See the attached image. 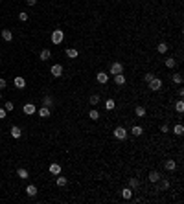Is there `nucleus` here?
<instances>
[{
	"instance_id": "cd10ccee",
	"label": "nucleus",
	"mask_w": 184,
	"mask_h": 204,
	"mask_svg": "<svg viewBox=\"0 0 184 204\" xmlns=\"http://www.w3.org/2000/svg\"><path fill=\"white\" fill-rule=\"evenodd\" d=\"M173 132H175L177 136H181L182 132H184V127H182V123H177V125L173 127Z\"/></svg>"
},
{
	"instance_id": "79ce46f5",
	"label": "nucleus",
	"mask_w": 184,
	"mask_h": 204,
	"mask_svg": "<svg viewBox=\"0 0 184 204\" xmlns=\"http://www.w3.org/2000/svg\"><path fill=\"white\" fill-rule=\"evenodd\" d=\"M0 100H2V94H0Z\"/></svg>"
},
{
	"instance_id": "0eeeda50",
	"label": "nucleus",
	"mask_w": 184,
	"mask_h": 204,
	"mask_svg": "<svg viewBox=\"0 0 184 204\" xmlns=\"http://www.w3.org/2000/svg\"><path fill=\"white\" fill-rule=\"evenodd\" d=\"M50 72H52L54 77H61V75H63V66L61 65H54V66L50 68Z\"/></svg>"
},
{
	"instance_id": "dca6fc26",
	"label": "nucleus",
	"mask_w": 184,
	"mask_h": 204,
	"mask_svg": "<svg viewBox=\"0 0 184 204\" xmlns=\"http://www.w3.org/2000/svg\"><path fill=\"white\" fill-rule=\"evenodd\" d=\"M164 167H166L168 171H175V169H177V162H173V160H166Z\"/></svg>"
},
{
	"instance_id": "58836bf2",
	"label": "nucleus",
	"mask_w": 184,
	"mask_h": 204,
	"mask_svg": "<svg viewBox=\"0 0 184 204\" xmlns=\"http://www.w3.org/2000/svg\"><path fill=\"white\" fill-rule=\"evenodd\" d=\"M6 85H8V83H6V79L0 77V88H6Z\"/></svg>"
},
{
	"instance_id": "f257e3e1",
	"label": "nucleus",
	"mask_w": 184,
	"mask_h": 204,
	"mask_svg": "<svg viewBox=\"0 0 184 204\" xmlns=\"http://www.w3.org/2000/svg\"><path fill=\"white\" fill-rule=\"evenodd\" d=\"M149 90H153V92H157V90H160L162 88V79L160 77H153L151 81H149Z\"/></svg>"
},
{
	"instance_id": "6e6552de",
	"label": "nucleus",
	"mask_w": 184,
	"mask_h": 204,
	"mask_svg": "<svg viewBox=\"0 0 184 204\" xmlns=\"http://www.w3.org/2000/svg\"><path fill=\"white\" fill-rule=\"evenodd\" d=\"M96 81L100 85H105L107 81H109V74H105V72H100V74H96Z\"/></svg>"
},
{
	"instance_id": "39448f33",
	"label": "nucleus",
	"mask_w": 184,
	"mask_h": 204,
	"mask_svg": "<svg viewBox=\"0 0 184 204\" xmlns=\"http://www.w3.org/2000/svg\"><path fill=\"white\" fill-rule=\"evenodd\" d=\"M122 72H123V65H122V63H112V65H111V70H109V74H112V75L122 74Z\"/></svg>"
},
{
	"instance_id": "1a4fd4ad",
	"label": "nucleus",
	"mask_w": 184,
	"mask_h": 204,
	"mask_svg": "<svg viewBox=\"0 0 184 204\" xmlns=\"http://www.w3.org/2000/svg\"><path fill=\"white\" fill-rule=\"evenodd\" d=\"M112 77H114V83H116L118 86L125 85V75L123 74H116V75H112Z\"/></svg>"
},
{
	"instance_id": "2eb2a0df",
	"label": "nucleus",
	"mask_w": 184,
	"mask_h": 204,
	"mask_svg": "<svg viewBox=\"0 0 184 204\" xmlns=\"http://www.w3.org/2000/svg\"><path fill=\"white\" fill-rule=\"evenodd\" d=\"M50 173L57 177V175L61 173V166H59V164H55V162H54V164H50Z\"/></svg>"
},
{
	"instance_id": "a878e982",
	"label": "nucleus",
	"mask_w": 184,
	"mask_h": 204,
	"mask_svg": "<svg viewBox=\"0 0 184 204\" xmlns=\"http://www.w3.org/2000/svg\"><path fill=\"white\" fill-rule=\"evenodd\" d=\"M66 55L70 57V59H76V57H77V50L76 48H66Z\"/></svg>"
},
{
	"instance_id": "72a5a7b5",
	"label": "nucleus",
	"mask_w": 184,
	"mask_h": 204,
	"mask_svg": "<svg viewBox=\"0 0 184 204\" xmlns=\"http://www.w3.org/2000/svg\"><path fill=\"white\" fill-rule=\"evenodd\" d=\"M114 105H116V103H114V100H107V101H105V109H107V110H112Z\"/></svg>"
},
{
	"instance_id": "a19ab883",
	"label": "nucleus",
	"mask_w": 184,
	"mask_h": 204,
	"mask_svg": "<svg viewBox=\"0 0 184 204\" xmlns=\"http://www.w3.org/2000/svg\"><path fill=\"white\" fill-rule=\"evenodd\" d=\"M26 4H28V6H35L37 0H26Z\"/></svg>"
},
{
	"instance_id": "7ed1b4c3",
	"label": "nucleus",
	"mask_w": 184,
	"mask_h": 204,
	"mask_svg": "<svg viewBox=\"0 0 184 204\" xmlns=\"http://www.w3.org/2000/svg\"><path fill=\"white\" fill-rule=\"evenodd\" d=\"M155 184H157V189H158V191H166V189L169 188V180H166V178H162V177H160Z\"/></svg>"
},
{
	"instance_id": "9b49d317",
	"label": "nucleus",
	"mask_w": 184,
	"mask_h": 204,
	"mask_svg": "<svg viewBox=\"0 0 184 204\" xmlns=\"http://www.w3.org/2000/svg\"><path fill=\"white\" fill-rule=\"evenodd\" d=\"M37 114L41 116V118H48V116H50V109H48V107H44V105H43L41 109H37Z\"/></svg>"
},
{
	"instance_id": "393cba45",
	"label": "nucleus",
	"mask_w": 184,
	"mask_h": 204,
	"mask_svg": "<svg viewBox=\"0 0 184 204\" xmlns=\"http://www.w3.org/2000/svg\"><path fill=\"white\" fill-rule=\"evenodd\" d=\"M131 132H133L135 136H142V134H144V129H142L140 125H135L133 129H131Z\"/></svg>"
},
{
	"instance_id": "4c0bfd02",
	"label": "nucleus",
	"mask_w": 184,
	"mask_h": 204,
	"mask_svg": "<svg viewBox=\"0 0 184 204\" xmlns=\"http://www.w3.org/2000/svg\"><path fill=\"white\" fill-rule=\"evenodd\" d=\"M4 109H6V110H13V109H15V105L9 101V103H6V105H4Z\"/></svg>"
},
{
	"instance_id": "f3484780",
	"label": "nucleus",
	"mask_w": 184,
	"mask_h": 204,
	"mask_svg": "<svg viewBox=\"0 0 184 204\" xmlns=\"http://www.w3.org/2000/svg\"><path fill=\"white\" fill-rule=\"evenodd\" d=\"M11 136H13V138H20V134H22V131H20V127H17V125H13V127H11Z\"/></svg>"
},
{
	"instance_id": "f03ea898",
	"label": "nucleus",
	"mask_w": 184,
	"mask_h": 204,
	"mask_svg": "<svg viewBox=\"0 0 184 204\" xmlns=\"http://www.w3.org/2000/svg\"><path fill=\"white\" fill-rule=\"evenodd\" d=\"M127 134H129V131L125 129V127H116V129H114V138L116 140H125Z\"/></svg>"
},
{
	"instance_id": "ddd939ff",
	"label": "nucleus",
	"mask_w": 184,
	"mask_h": 204,
	"mask_svg": "<svg viewBox=\"0 0 184 204\" xmlns=\"http://www.w3.org/2000/svg\"><path fill=\"white\" fill-rule=\"evenodd\" d=\"M13 83H15V86H17V88H24V86H26V79L19 75V77H15V81H13Z\"/></svg>"
},
{
	"instance_id": "5701e85b",
	"label": "nucleus",
	"mask_w": 184,
	"mask_h": 204,
	"mask_svg": "<svg viewBox=\"0 0 184 204\" xmlns=\"http://www.w3.org/2000/svg\"><path fill=\"white\" fill-rule=\"evenodd\" d=\"M89 118H90L92 121H98V120H100V112H98L96 109H92L90 112H89Z\"/></svg>"
},
{
	"instance_id": "423d86ee",
	"label": "nucleus",
	"mask_w": 184,
	"mask_h": 204,
	"mask_svg": "<svg viewBox=\"0 0 184 204\" xmlns=\"http://www.w3.org/2000/svg\"><path fill=\"white\" fill-rule=\"evenodd\" d=\"M22 110H24V114L31 116V114H35V112H37V107H35L33 103H26L24 107H22Z\"/></svg>"
},
{
	"instance_id": "bb28decb",
	"label": "nucleus",
	"mask_w": 184,
	"mask_h": 204,
	"mask_svg": "<svg viewBox=\"0 0 184 204\" xmlns=\"http://www.w3.org/2000/svg\"><path fill=\"white\" fill-rule=\"evenodd\" d=\"M89 103L90 105H98V103H100V94H92L89 97Z\"/></svg>"
},
{
	"instance_id": "9d476101",
	"label": "nucleus",
	"mask_w": 184,
	"mask_h": 204,
	"mask_svg": "<svg viewBox=\"0 0 184 204\" xmlns=\"http://www.w3.org/2000/svg\"><path fill=\"white\" fill-rule=\"evenodd\" d=\"M122 197H123L125 201H131V199H133V189H131L129 186H127L125 189H122Z\"/></svg>"
},
{
	"instance_id": "e433bc0d",
	"label": "nucleus",
	"mask_w": 184,
	"mask_h": 204,
	"mask_svg": "<svg viewBox=\"0 0 184 204\" xmlns=\"http://www.w3.org/2000/svg\"><path fill=\"white\" fill-rule=\"evenodd\" d=\"M160 132H169V125L168 123H162V125H160Z\"/></svg>"
},
{
	"instance_id": "7c9ffc66",
	"label": "nucleus",
	"mask_w": 184,
	"mask_h": 204,
	"mask_svg": "<svg viewBox=\"0 0 184 204\" xmlns=\"http://www.w3.org/2000/svg\"><path fill=\"white\" fill-rule=\"evenodd\" d=\"M166 66H168V68H175L177 66V61L173 59V57H169V59H166Z\"/></svg>"
},
{
	"instance_id": "c85d7f7f",
	"label": "nucleus",
	"mask_w": 184,
	"mask_h": 204,
	"mask_svg": "<svg viewBox=\"0 0 184 204\" xmlns=\"http://www.w3.org/2000/svg\"><path fill=\"white\" fill-rule=\"evenodd\" d=\"M138 186H140V182H138V178H129V188H131V189H136Z\"/></svg>"
},
{
	"instance_id": "473e14b6",
	"label": "nucleus",
	"mask_w": 184,
	"mask_h": 204,
	"mask_svg": "<svg viewBox=\"0 0 184 204\" xmlns=\"http://www.w3.org/2000/svg\"><path fill=\"white\" fill-rule=\"evenodd\" d=\"M175 109H177V112H182V110H184V101L179 100V101L175 103Z\"/></svg>"
},
{
	"instance_id": "2f4dec72",
	"label": "nucleus",
	"mask_w": 184,
	"mask_h": 204,
	"mask_svg": "<svg viewBox=\"0 0 184 204\" xmlns=\"http://www.w3.org/2000/svg\"><path fill=\"white\" fill-rule=\"evenodd\" d=\"M173 83L182 85V74H173Z\"/></svg>"
},
{
	"instance_id": "6ab92c4d",
	"label": "nucleus",
	"mask_w": 184,
	"mask_h": 204,
	"mask_svg": "<svg viewBox=\"0 0 184 204\" xmlns=\"http://www.w3.org/2000/svg\"><path fill=\"white\" fill-rule=\"evenodd\" d=\"M135 114L138 116V118H144V116H146V107H142V105H138V107L135 109Z\"/></svg>"
},
{
	"instance_id": "ea45409f",
	"label": "nucleus",
	"mask_w": 184,
	"mask_h": 204,
	"mask_svg": "<svg viewBox=\"0 0 184 204\" xmlns=\"http://www.w3.org/2000/svg\"><path fill=\"white\" fill-rule=\"evenodd\" d=\"M6 118V109H0V120Z\"/></svg>"
},
{
	"instance_id": "aec40b11",
	"label": "nucleus",
	"mask_w": 184,
	"mask_h": 204,
	"mask_svg": "<svg viewBox=\"0 0 184 204\" xmlns=\"http://www.w3.org/2000/svg\"><path fill=\"white\" fill-rule=\"evenodd\" d=\"M2 39L9 42V40L13 39V31H11V30H2Z\"/></svg>"
},
{
	"instance_id": "c9c22d12",
	"label": "nucleus",
	"mask_w": 184,
	"mask_h": 204,
	"mask_svg": "<svg viewBox=\"0 0 184 204\" xmlns=\"http://www.w3.org/2000/svg\"><path fill=\"white\" fill-rule=\"evenodd\" d=\"M153 77H155V74H153V72H147L146 75H144V81H146V83H149V81H151Z\"/></svg>"
},
{
	"instance_id": "c756f323",
	"label": "nucleus",
	"mask_w": 184,
	"mask_h": 204,
	"mask_svg": "<svg viewBox=\"0 0 184 204\" xmlns=\"http://www.w3.org/2000/svg\"><path fill=\"white\" fill-rule=\"evenodd\" d=\"M157 50H158V54H166V52H168V44H166V42H160V44L157 46Z\"/></svg>"
},
{
	"instance_id": "412c9836",
	"label": "nucleus",
	"mask_w": 184,
	"mask_h": 204,
	"mask_svg": "<svg viewBox=\"0 0 184 204\" xmlns=\"http://www.w3.org/2000/svg\"><path fill=\"white\" fill-rule=\"evenodd\" d=\"M43 105L50 109L52 105H54V97H52V96H44V97H43Z\"/></svg>"
},
{
	"instance_id": "4468645a",
	"label": "nucleus",
	"mask_w": 184,
	"mask_h": 204,
	"mask_svg": "<svg viewBox=\"0 0 184 204\" xmlns=\"http://www.w3.org/2000/svg\"><path fill=\"white\" fill-rule=\"evenodd\" d=\"M26 195H28V197H35V195H37V186L30 184V186L26 188Z\"/></svg>"
},
{
	"instance_id": "f704fd0d",
	"label": "nucleus",
	"mask_w": 184,
	"mask_h": 204,
	"mask_svg": "<svg viewBox=\"0 0 184 204\" xmlns=\"http://www.w3.org/2000/svg\"><path fill=\"white\" fill-rule=\"evenodd\" d=\"M19 19H20L22 22H26L28 19H30V15H28V13H26V11H22V13H19Z\"/></svg>"
},
{
	"instance_id": "b1692460",
	"label": "nucleus",
	"mask_w": 184,
	"mask_h": 204,
	"mask_svg": "<svg viewBox=\"0 0 184 204\" xmlns=\"http://www.w3.org/2000/svg\"><path fill=\"white\" fill-rule=\"evenodd\" d=\"M55 184L59 186V188H65V186L68 184V180H66L65 177H57V178H55Z\"/></svg>"
},
{
	"instance_id": "4be33fe9",
	"label": "nucleus",
	"mask_w": 184,
	"mask_h": 204,
	"mask_svg": "<svg viewBox=\"0 0 184 204\" xmlns=\"http://www.w3.org/2000/svg\"><path fill=\"white\" fill-rule=\"evenodd\" d=\"M50 55H52V54H50V50H46V48H44V50H41V54H39L41 61H48V59H50Z\"/></svg>"
},
{
	"instance_id": "a211bd4d",
	"label": "nucleus",
	"mask_w": 184,
	"mask_h": 204,
	"mask_svg": "<svg viewBox=\"0 0 184 204\" xmlns=\"http://www.w3.org/2000/svg\"><path fill=\"white\" fill-rule=\"evenodd\" d=\"M17 175H19V178H28L30 177V173H28V169H24V167H19V169H17Z\"/></svg>"
},
{
	"instance_id": "f8f14e48",
	"label": "nucleus",
	"mask_w": 184,
	"mask_h": 204,
	"mask_svg": "<svg viewBox=\"0 0 184 204\" xmlns=\"http://www.w3.org/2000/svg\"><path fill=\"white\" fill-rule=\"evenodd\" d=\"M160 177H162V175H160L158 171H151V173H149V175H147V178H149V182H153V184H155V182H157V180H158Z\"/></svg>"
},
{
	"instance_id": "20e7f679",
	"label": "nucleus",
	"mask_w": 184,
	"mask_h": 204,
	"mask_svg": "<svg viewBox=\"0 0 184 204\" xmlns=\"http://www.w3.org/2000/svg\"><path fill=\"white\" fill-rule=\"evenodd\" d=\"M63 37H65V33H63V30H54V33H52V42L54 44H59Z\"/></svg>"
}]
</instances>
